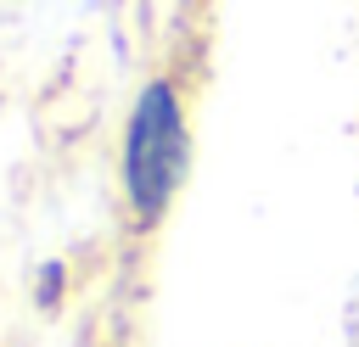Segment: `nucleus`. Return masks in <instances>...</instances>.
<instances>
[{"label":"nucleus","mask_w":359,"mask_h":347,"mask_svg":"<svg viewBox=\"0 0 359 347\" xmlns=\"http://www.w3.org/2000/svg\"><path fill=\"white\" fill-rule=\"evenodd\" d=\"M191 162V129H185V101L168 78H151L123 123V196L140 224H157L185 179Z\"/></svg>","instance_id":"obj_1"}]
</instances>
